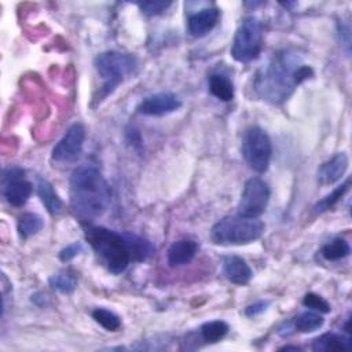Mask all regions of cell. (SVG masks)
I'll list each match as a JSON object with an SVG mask.
<instances>
[{
  "mask_svg": "<svg viewBox=\"0 0 352 352\" xmlns=\"http://www.w3.org/2000/svg\"><path fill=\"white\" fill-rule=\"evenodd\" d=\"M69 187L72 212L81 221H92L107 210L111 190L98 168L78 166L70 176Z\"/></svg>",
  "mask_w": 352,
  "mask_h": 352,
  "instance_id": "obj_1",
  "label": "cell"
},
{
  "mask_svg": "<svg viewBox=\"0 0 352 352\" xmlns=\"http://www.w3.org/2000/svg\"><path fill=\"white\" fill-rule=\"evenodd\" d=\"M314 74L312 69L301 65L293 55L283 52L260 70L256 77L254 88L257 94L272 103H279L287 99L294 88Z\"/></svg>",
  "mask_w": 352,
  "mask_h": 352,
  "instance_id": "obj_2",
  "label": "cell"
},
{
  "mask_svg": "<svg viewBox=\"0 0 352 352\" xmlns=\"http://www.w3.org/2000/svg\"><path fill=\"white\" fill-rule=\"evenodd\" d=\"M85 238L99 260L111 274H121L131 261V253L126 238L113 230L104 227H89Z\"/></svg>",
  "mask_w": 352,
  "mask_h": 352,
  "instance_id": "obj_3",
  "label": "cell"
},
{
  "mask_svg": "<svg viewBox=\"0 0 352 352\" xmlns=\"http://www.w3.org/2000/svg\"><path fill=\"white\" fill-rule=\"evenodd\" d=\"M264 223L258 217L226 216L213 224L210 239L216 245H248L257 241L264 232Z\"/></svg>",
  "mask_w": 352,
  "mask_h": 352,
  "instance_id": "obj_4",
  "label": "cell"
},
{
  "mask_svg": "<svg viewBox=\"0 0 352 352\" xmlns=\"http://www.w3.org/2000/svg\"><path fill=\"white\" fill-rule=\"evenodd\" d=\"M138 62L131 54L106 51L95 58V69L103 80V95L111 94L128 76L133 73Z\"/></svg>",
  "mask_w": 352,
  "mask_h": 352,
  "instance_id": "obj_5",
  "label": "cell"
},
{
  "mask_svg": "<svg viewBox=\"0 0 352 352\" xmlns=\"http://www.w3.org/2000/svg\"><path fill=\"white\" fill-rule=\"evenodd\" d=\"M263 50V26L256 16H246L239 23L231 47V55L236 62L254 60Z\"/></svg>",
  "mask_w": 352,
  "mask_h": 352,
  "instance_id": "obj_6",
  "label": "cell"
},
{
  "mask_svg": "<svg viewBox=\"0 0 352 352\" xmlns=\"http://www.w3.org/2000/svg\"><path fill=\"white\" fill-rule=\"evenodd\" d=\"M242 155L248 165L257 173H263L268 169L272 144L270 136L260 126L249 128L242 140Z\"/></svg>",
  "mask_w": 352,
  "mask_h": 352,
  "instance_id": "obj_7",
  "label": "cell"
},
{
  "mask_svg": "<svg viewBox=\"0 0 352 352\" xmlns=\"http://www.w3.org/2000/svg\"><path fill=\"white\" fill-rule=\"evenodd\" d=\"M270 201V187L260 177L249 179L242 190L238 204V214L243 217H258L264 213Z\"/></svg>",
  "mask_w": 352,
  "mask_h": 352,
  "instance_id": "obj_8",
  "label": "cell"
},
{
  "mask_svg": "<svg viewBox=\"0 0 352 352\" xmlns=\"http://www.w3.org/2000/svg\"><path fill=\"white\" fill-rule=\"evenodd\" d=\"M1 191L4 199L15 208L25 205L33 191V186L25 177V172L21 168H8L3 173Z\"/></svg>",
  "mask_w": 352,
  "mask_h": 352,
  "instance_id": "obj_9",
  "label": "cell"
},
{
  "mask_svg": "<svg viewBox=\"0 0 352 352\" xmlns=\"http://www.w3.org/2000/svg\"><path fill=\"white\" fill-rule=\"evenodd\" d=\"M85 140V128L81 122H76L63 135V138L52 148V160L56 162H73L82 150Z\"/></svg>",
  "mask_w": 352,
  "mask_h": 352,
  "instance_id": "obj_10",
  "label": "cell"
},
{
  "mask_svg": "<svg viewBox=\"0 0 352 352\" xmlns=\"http://www.w3.org/2000/svg\"><path fill=\"white\" fill-rule=\"evenodd\" d=\"M182 106L180 99L172 92H158L146 96L138 106V111L144 116H165L176 111Z\"/></svg>",
  "mask_w": 352,
  "mask_h": 352,
  "instance_id": "obj_11",
  "label": "cell"
},
{
  "mask_svg": "<svg viewBox=\"0 0 352 352\" xmlns=\"http://www.w3.org/2000/svg\"><path fill=\"white\" fill-rule=\"evenodd\" d=\"M348 155L345 153H337L330 160L323 162L316 173L318 183L322 186L334 184L338 182L348 169Z\"/></svg>",
  "mask_w": 352,
  "mask_h": 352,
  "instance_id": "obj_12",
  "label": "cell"
},
{
  "mask_svg": "<svg viewBox=\"0 0 352 352\" xmlns=\"http://www.w3.org/2000/svg\"><path fill=\"white\" fill-rule=\"evenodd\" d=\"M220 11L217 7H206L194 14L187 19V28L191 36L202 37L208 34L217 23Z\"/></svg>",
  "mask_w": 352,
  "mask_h": 352,
  "instance_id": "obj_13",
  "label": "cell"
},
{
  "mask_svg": "<svg viewBox=\"0 0 352 352\" xmlns=\"http://www.w3.org/2000/svg\"><path fill=\"white\" fill-rule=\"evenodd\" d=\"M223 274L224 276L235 285H246L253 276L249 264L239 256L227 254L223 256Z\"/></svg>",
  "mask_w": 352,
  "mask_h": 352,
  "instance_id": "obj_14",
  "label": "cell"
},
{
  "mask_svg": "<svg viewBox=\"0 0 352 352\" xmlns=\"http://www.w3.org/2000/svg\"><path fill=\"white\" fill-rule=\"evenodd\" d=\"M198 250V245L192 239H179L172 243L168 250V264L170 267H179L188 264Z\"/></svg>",
  "mask_w": 352,
  "mask_h": 352,
  "instance_id": "obj_15",
  "label": "cell"
},
{
  "mask_svg": "<svg viewBox=\"0 0 352 352\" xmlns=\"http://www.w3.org/2000/svg\"><path fill=\"white\" fill-rule=\"evenodd\" d=\"M351 337L337 333H326L315 338L312 342L314 351L329 352V351H348L351 348Z\"/></svg>",
  "mask_w": 352,
  "mask_h": 352,
  "instance_id": "obj_16",
  "label": "cell"
},
{
  "mask_svg": "<svg viewBox=\"0 0 352 352\" xmlns=\"http://www.w3.org/2000/svg\"><path fill=\"white\" fill-rule=\"evenodd\" d=\"M37 195L40 197L43 205L51 214H59L62 212L63 204L60 198L55 192L52 184L43 177L37 179Z\"/></svg>",
  "mask_w": 352,
  "mask_h": 352,
  "instance_id": "obj_17",
  "label": "cell"
},
{
  "mask_svg": "<svg viewBox=\"0 0 352 352\" xmlns=\"http://www.w3.org/2000/svg\"><path fill=\"white\" fill-rule=\"evenodd\" d=\"M124 235L126 238L132 261H144L154 254L155 248L147 239H143L131 232H124Z\"/></svg>",
  "mask_w": 352,
  "mask_h": 352,
  "instance_id": "obj_18",
  "label": "cell"
},
{
  "mask_svg": "<svg viewBox=\"0 0 352 352\" xmlns=\"http://www.w3.org/2000/svg\"><path fill=\"white\" fill-rule=\"evenodd\" d=\"M209 84V91L213 96L223 102H230L234 98V85L231 80L221 74V73H213L209 76L208 80Z\"/></svg>",
  "mask_w": 352,
  "mask_h": 352,
  "instance_id": "obj_19",
  "label": "cell"
},
{
  "mask_svg": "<svg viewBox=\"0 0 352 352\" xmlns=\"http://www.w3.org/2000/svg\"><path fill=\"white\" fill-rule=\"evenodd\" d=\"M48 283L54 290L63 293V294H70L77 287V276L72 270L65 268V270H60L56 274H54L50 278Z\"/></svg>",
  "mask_w": 352,
  "mask_h": 352,
  "instance_id": "obj_20",
  "label": "cell"
},
{
  "mask_svg": "<svg viewBox=\"0 0 352 352\" xmlns=\"http://www.w3.org/2000/svg\"><path fill=\"white\" fill-rule=\"evenodd\" d=\"M323 323H324V319L319 315V312H312V311L301 312L292 322L294 330H297L300 333L315 331V330L320 329L323 326Z\"/></svg>",
  "mask_w": 352,
  "mask_h": 352,
  "instance_id": "obj_21",
  "label": "cell"
},
{
  "mask_svg": "<svg viewBox=\"0 0 352 352\" xmlns=\"http://www.w3.org/2000/svg\"><path fill=\"white\" fill-rule=\"evenodd\" d=\"M44 227L43 219L37 213H23L18 220V234L22 239L36 235Z\"/></svg>",
  "mask_w": 352,
  "mask_h": 352,
  "instance_id": "obj_22",
  "label": "cell"
},
{
  "mask_svg": "<svg viewBox=\"0 0 352 352\" xmlns=\"http://www.w3.org/2000/svg\"><path fill=\"white\" fill-rule=\"evenodd\" d=\"M320 253L326 260L337 261L346 257L351 253V248L344 238H333L331 241L323 245Z\"/></svg>",
  "mask_w": 352,
  "mask_h": 352,
  "instance_id": "obj_23",
  "label": "cell"
},
{
  "mask_svg": "<svg viewBox=\"0 0 352 352\" xmlns=\"http://www.w3.org/2000/svg\"><path fill=\"white\" fill-rule=\"evenodd\" d=\"M230 327L224 320H210L201 326L199 333L204 341L206 342H217L226 337Z\"/></svg>",
  "mask_w": 352,
  "mask_h": 352,
  "instance_id": "obj_24",
  "label": "cell"
},
{
  "mask_svg": "<svg viewBox=\"0 0 352 352\" xmlns=\"http://www.w3.org/2000/svg\"><path fill=\"white\" fill-rule=\"evenodd\" d=\"M94 320L107 331H117L121 326V319L113 311L106 308H96L92 311Z\"/></svg>",
  "mask_w": 352,
  "mask_h": 352,
  "instance_id": "obj_25",
  "label": "cell"
},
{
  "mask_svg": "<svg viewBox=\"0 0 352 352\" xmlns=\"http://www.w3.org/2000/svg\"><path fill=\"white\" fill-rule=\"evenodd\" d=\"M349 184H351V180L348 179L344 184L338 186V187L334 188L329 195H326L324 198H322V199L315 205V208H314L315 212H316V213H322V212H324V210L331 209V208L344 197V194L348 191Z\"/></svg>",
  "mask_w": 352,
  "mask_h": 352,
  "instance_id": "obj_26",
  "label": "cell"
},
{
  "mask_svg": "<svg viewBox=\"0 0 352 352\" xmlns=\"http://www.w3.org/2000/svg\"><path fill=\"white\" fill-rule=\"evenodd\" d=\"M302 304L307 308L314 309V311L320 312V314H329L331 311L330 304L322 296H319L316 293H307L302 298Z\"/></svg>",
  "mask_w": 352,
  "mask_h": 352,
  "instance_id": "obj_27",
  "label": "cell"
},
{
  "mask_svg": "<svg viewBox=\"0 0 352 352\" xmlns=\"http://www.w3.org/2000/svg\"><path fill=\"white\" fill-rule=\"evenodd\" d=\"M138 6L143 14L151 16L164 12L170 6V1H143L138 3Z\"/></svg>",
  "mask_w": 352,
  "mask_h": 352,
  "instance_id": "obj_28",
  "label": "cell"
},
{
  "mask_svg": "<svg viewBox=\"0 0 352 352\" xmlns=\"http://www.w3.org/2000/svg\"><path fill=\"white\" fill-rule=\"evenodd\" d=\"M82 250H84L82 243H81V242H74V243L66 246L65 249H62V250L59 252V258H60L62 261H70L72 258H74L76 256H78L80 253H82Z\"/></svg>",
  "mask_w": 352,
  "mask_h": 352,
  "instance_id": "obj_29",
  "label": "cell"
},
{
  "mask_svg": "<svg viewBox=\"0 0 352 352\" xmlns=\"http://www.w3.org/2000/svg\"><path fill=\"white\" fill-rule=\"evenodd\" d=\"M267 307H268V301H257V302H254L252 305H248L245 308V315L249 316V318H253V316L260 315L261 312H264L267 309Z\"/></svg>",
  "mask_w": 352,
  "mask_h": 352,
  "instance_id": "obj_30",
  "label": "cell"
},
{
  "mask_svg": "<svg viewBox=\"0 0 352 352\" xmlns=\"http://www.w3.org/2000/svg\"><path fill=\"white\" fill-rule=\"evenodd\" d=\"M290 349H293V351H300L298 346H283V348H280V351H290Z\"/></svg>",
  "mask_w": 352,
  "mask_h": 352,
  "instance_id": "obj_31",
  "label": "cell"
}]
</instances>
